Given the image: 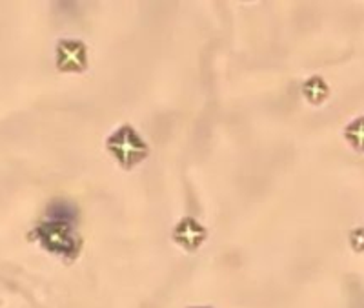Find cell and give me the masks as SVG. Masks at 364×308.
Segmentation results:
<instances>
[{
	"label": "cell",
	"instance_id": "1",
	"mask_svg": "<svg viewBox=\"0 0 364 308\" xmlns=\"http://www.w3.org/2000/svg\"><path fill=\"white\" fill-rule=\"evenodd\" d=\"M108 148L113 154V157L119 161L124 168L135 166L136 163H141L142 159L148 154V148L142 142V139L133 132L129 126L120 128L119 132L109 137Z\"/></svg>",
	"mask_w": 364,
	"mask_h": 308
},
{
	"label": "cell",
	"instance_id": "2",
	"mask_svg": "<svg viewBox=\"0 0 364 308\" xmlns=\"http://www.w3.org/2000/svg\"><path fill=\"white\" fill-rule=\"evenodd\" d=\"M37 235L41 241L44 243L46 248H50L51 252H58V254H73L77 248V241H75L73 230L68 223L64 221H51L42 225L37 230Z\"/></svg>",
	"mask_w": 364,
	"mask_h": 308
},
{
	"label": "cell",
	"instance_id": "3",
	"mask_svg": "<svg viewBox=\"0 0 364 308\" xmlns=\"http://www.w3.org/2000/svg\"><path fill=\"white\" fill-rule=\"evenodd\" d=\"M57 64L64 71H80L86 66V48L82 42L63 41L58 44Z\"/></svg>",
	"mask_w": 364,
	"mask_h": 308
},
{
	"label": "cell",
	"instance_id": "4",
	"mask_svg": "<svg viewBox=\"0 0 364 308\" xmlns=\"http://www.w3.org/2000/svg\"><path fill=\"white\" fill-rule=\"evenodd\" d=\"M204 235H206L204 228L199 223L193 221V219H184V221L177 226V230H175V239H177L178 243H182V246H186L188 250L197 248V246L203 243Z\"/></svg>",
	"mask_w": 364,
	"mask_h": 308
},
{
	"label": "cell",
	"instance_id": "5",
	"mask_svg": "<svg viewBox=\"0 0 364 308\" xmlns=\"http://www.w3.org/2000/svg\"><path fill=\"white\" fill-rule=\"evenodd\" d=\"M326 93H328L326 84H324L321 79H317V77L308 80L306 86H304V95H306L311 102H321V100L326 97Z\"/></svg>",
	"mask_w": 364,
	"mask_h": 308
},
{
	"label": "cell",
	"instance_id": "6",
	"mask_svg": "<svg viewBox=\"0 0 364 308\" xmlns=\"http://www.w3.org/2000/svg\"><path fill=\"white\" fill-rule=\"evenodd\" d=\"M346 137L357 150H364V119H359V121L348 126Z\"/></svg>",
	"mask_w": 364,
	"mask_h": 308
},
{
	"label": "cell",
	"instance_id": "7",
	"mask_svg": "<svg viewBox=\"0 0 364 308\" xmlns=\"http://www.w3.org/2000/svg\"><path fill=\"white\" fill-rule=\"evenodd\" d=\"M352 243L357 250H363L364 248V230L363 228L355 230V232L352 233Z\"/></svg>",
	"mask_w": 364,
	"mask_h": 308
}]
</instances>
